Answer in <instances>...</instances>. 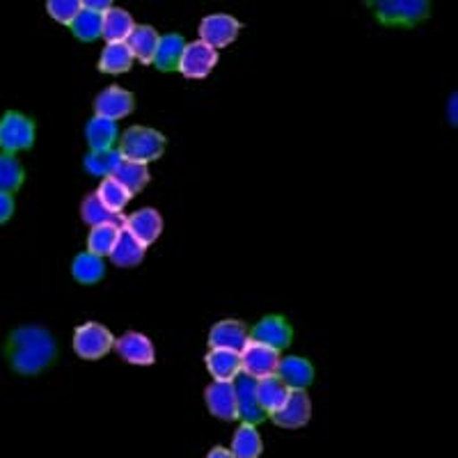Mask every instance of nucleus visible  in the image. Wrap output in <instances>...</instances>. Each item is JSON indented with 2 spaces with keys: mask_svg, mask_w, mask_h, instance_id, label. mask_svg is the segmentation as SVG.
Segmentation results:
<instances>
[{
  "mask_svg": "<svg viewBox=\"0 0 458 458\" xmlns=\"http://www.w3.org/2000/svg\"><path fill=\"white\" fill-rule=\"evenodd\" d=\"M7 355L10 362L19 374L35 376L47 369L57 355L55 339L48 330L37 328V326H23L10 335L7 344Z\"/></svg>",
  "mask_w": 458,
  "mask_h": 458,
  "instance_id": "1",
  "label": "nucleus"
},
{
  "mask_svg": "<svg viewBox=\"0 0 458 458\" xmlns=\"http://www.w3.org/2000/svg\"><path fill=\"white\" fill-rule=\"evenodd\" d=\"M286 396H289V387H286L277 376H268V378L257 380V401H259L261 411H264L266 415H276V412L284 406Z\"/></svg>",
  "mask_w": 458,
  "mask_h": 458,
  "instance_id": "21",
  "label": "nucleus"
},
{
  "mask_svg": "<svg viewBox=\"0 0 458 458\" xmlns=\"http://www.w3.org/2000/svg\"><path fill=\"white\" fill-rule=\"evenodd\" d=\"M163 151H165V136L149 126H131L120 138V154L124 161L147 165L151 161H158Z\"/></svg>",
  "mask_w": 458,
  "mask_h": 458,
  "instance_id": "2",
  "label": "nucleus"
},
{
  "mask_svg": "<svg viewBox=\"0 0 458 458\" xmlns=\"http://www.w3.org/2000/svg\"><path fill=\"white\" fill-rule=\"evenodd\" d=\"M456 108H458V99H456V94H452V99H449V106H447V114H449V122H452V124H456L458 122Z\"/></svg>",
  "mask_w": 458,
  "mask_h": 458,
  "instance_id": "38",
  "label": "nucleus"
},
{
  "mask_svg": "<svg viewBox=\"0 0 458 458\" xmlns=\"http://www.w3.org/2000/svg\"><path fill=\"white\" fill-rule=\"evenodd\" d=\"M114 351L120 355L122 360H126L129 365H138V367H149L157 362V349H154V344L147 335L142 333H124L120 339H114Z\"/></svg>",
  "mask_w": 458,
  "mask_h": 458,
  "instance_id": "10",
  "label": "nucleus"
},
{
  "mask_svg": "<svg viewBox=\"0 0 458 458\" xmlns=\"http://www.w3.org/2000/svg\"><path fill=\"white\" fill-rule=\"evenodd\" d=\"M47 10L51 14V19H55L57 23L72 26L73 19L83 10V3L81 0H48Z\"/></svg>",
  "mask_w": 458,
  "mask_h": 458,
  "instance_id": "35",
  "label": "nucleus"
},
{
  "mask_svg": "<svg viewBox=\"0 0 458 458\" xmlns=\"http://www.w3.org/2000/svg\"><path fill=\"white\" fill-rule=\"evenodd\" d=\"M124 161L120 154V149H104V151H89L85 157V170L94 177L108 179L113 177L114 170L120 167V163Z\"/></svg>",
  "mask_w": 458,
  "mask_h": 458,
  "instance_id": "30",
  "label": "nucleus"
},
{
  "mask_svg": "<svg viewBox=\"0 0 458 458\" xmlns=\"http://www.w3.org/2000/svg\"><path fill=\"white\" fill-rule=\"evenodd\" d=\"M216 64H218V51L198 39V42L193 44H186L177 69L182 76H186V79L202 81L207 79L208 73L214 72Z\"/></svg>",
  "mask_w": 458,
  "mask_h": 458,
  "instance_id": "7",
  "label": "nucleus"
},
{
  "mask_svg": "<svg viewBox=\"0 0 458 458\" xmlns=\"http://www.w3.org/2000/svg\"><path fill=\"white\" fill-rule=\"evenodd\" d=\"M113 3H110V0H85L83 3V10H88V12H94V14H99V16H104L106 12L108 10H113Z\"/></svg>",
  "mask_w": 458,
  "mask_h": 458,
  "instance_id": "37",
  "label": "nucleus"
},
{
  "mask_svg": "<svg viewBox=\"0 0 458 458\" xmlns=\"http://www.w3.org/2000/svg\"><path fill=\"white\" fill-rule=\"evenodd\" d=\"M136 108V101H133V94L124 88H106L104 92L94 99V113L97 117H104V120L110 122H117V120H124L133 113Z\"/></svg>",
  "mask_w": 458,
  "mask_h": 458,
  "instance_id": "11",
  "label": "nucleus"
},
{
  "mask_svg": "<svg viewBox=\"0 0 458 458\" xmlns=\"http://www.w3.org/2000/svg\"><path fill=\"white\" fill-rule=\"evenodd\" d=\"M371 7L380 23L403 28H412L417 21L427 19L431 12L427 0H378V3H371Z\"/></svg>",
  "mask_w": 458,
  "mask_h": 458,
  "instance_id": "3",
  "label": "nucleus"
},
{
  "mask_svg": "<svg viewBox=\"0 0 458 458\" xmlns=\"http://www.w3.org/2000/svg\"><path fill=\"white\" fill-rule=\"evenodd\" d=\"M120 227L124 232H129L133 239L140 241L145 248H149L151 243H157V239L163 232V218L157 208H140L136 214L126 216V218L120 220Z\"/></svg>",
  "mask_w": 458,
  "mask_h": 458,
  "instance_id": "9",
  "label": "nucleus"
},
{
  "mask_svg": "<svg viewBox=\"0 0 458 458\" xmlns=\"http://www.w3.org/2000/svg\"><path fill=\"white\" fill-rule=\"evenodd\" d=\"M264 443H261V436L257 433V428L252 424H241L234 433V440H232V456L234 458H259Z\"/></svg>",
  "mask_w": 458,
  "mask_h": 458,
  "instance_id": "27",
  "label": "nucleus"
},
{
  "mask_svg": "<svg viewBox=\"0 0 458 458\" xmlns=\"http://www.w3.org/2000/svg\"><path fill=\"white\" fill-rule=\"evenodd\" d=\"M113 177L117 179V182H120L131 195H136L140 193L147 183H149L151 174L147 165H140V163H133V161H122L120 167L114 170Z\"/></svg>",
  "mask_w": 458,
  "mask_h": 458,
  "instance_id": "31",
  "label": "nucleus"
},
{
  "mask_svg": "<svg viewBox=\"0 0 458 458\" xmlns=\"http://www.w3.org/2000/svg\"><path fill=\"white\" fill-rule=\"evenodd\" d=\"M158 39H161V35L157 32V28L136 26L129 39H126V47H129L133 60H140L142 64H154Z\"/></svg>",
  "mask_w": 458,
  "mask_h": 458,
  "instance_id": "20",
  "label": "nucleus"
},
{
  "mask_svg": "<svg viewBox=\"0 0 458 458\" xmlns=\"http://www.w3.org/2000/svg\"><path fill=\"white\" fill-rule=\"evenodd\" d=\"M114 346V337L101 323H83L73 333V351L83 360H101Z\"/></svg>",
  "mask_w": 458,
  "mask_h": 458,
  "instance_id": "5",
  "label": "nucleus"
},
{
  "mask_svg": "<svg viewBox=\"0 0 458 458\" xmlns=\"http://www.w3.org/2000/svg\"><path fill=\"white\" fill-rule=\"evenodd\" d=\"M234 394H236V411L243 424H259L266 420V412L261 411L259 401H257V380L250 376H236L234 380Z\"/></svg>",
  "mask_w": 458,
  "mask_h": 458,
  "instance_id": "14",
  "label": "nucleus"
},
{
  "mask_svg": "<svg viewBox=\"0 0 458 458\" xmlns=\"http://www.w3.org/2000/svg\"><path fill=\"white\" fill-rule=\"evenodd\" d=\"M250 339V333L241 321L227 318V321H218L208 333V349H223V351H236L241 353L243 346Z\"/></svg>",
  "mask_w": 458,
  "mask_h": 458,
  "instance_id": "15",
  "label": "nucleus"
},
{
  "mask_svg": "<svg viewBox=\"0 0 458 458\" xmlns=\"http://www.w3.org/2000/svg\"><path fill=\"white\" fill-rule=\"evenodd\" d=\"M241 32V23L229 14L204 16L199 23V42L208 44L211 48H225L234 42Z\"/></svg>",
  "mask_w": 458,
  "mask_h": 458,
  "instance_id": "8",
  "label": "nucleus"
},
{
  "mask_svg": "<svg viewBox=\"0 0 458 458\" xmlns=\"http://www.w3.org/2000/svg\"><path fill=\"white\" fill-rule=\"evenodd\" d=\"M72 276L79 284H97L106 276L104 259L89 255V252H81L72 264Z\"/></svg>",
  "mask_w": 458,
  "mask_h": 458,
  "instance_id": "29",
  "label": "nucleus"
},
{
  "mask_svg": "<svg viewBox=\"0 0 458 458\" xmlns=\"http://www.w3.org/2000/svg\"><path fill=\"white\" fill-rule=\"evenodd\" d=\"M131 67H133V55L126 44H106L99 57V72L117 76V73H126Z\"/></svg>",
  "mask_w": 458,
  "mask_h": 458,
  "instance_id": "28",
  "label": "nucleus"
},
{
  "mask_svg": "<svg viewBox=\"0 0 458 458\" xmlns=\"http://www.w3.org/2000/svg\"><path fill=\"white\" fill-rule=\"evenodd\" d=\"M276 376L289 390H305L314 380V367L310 360L289 355V358H280Z\"/></svg>",
  "mask_w": 458,
  "mask_h": 458,
  "instance_id": "17",
  "label": "nucleus"
},
{
  "mask_svg": "<svg viewBox=\"0 0 458 458\" xmlns=\"http://www.w3.org/2000/svg\"><path fill=\"white\" fill-rule=\"evenodd\" d=\"M122 220V218H120ZM120 223H108L99 225V227H92L88 234V252L94 257H108L113 252L114 243H117V236H120Z\"/></svg>",
  "mask_w": 458,
  "mask_h": 458,
  "instance_id": "26",
  "label": "nucleus"
},
{
  "mask_svg": "<svg viewBox=\"0 0 458 458\" xmlns=\"http://www.w3.org/2000/svg\"><path fill=\"white\" fill-rule=\"evenodd\" d=\"M23 183V165L14 154H0V193L12 195Z\"/></svg>",
  "mask_w": 458,
  "mask_h": 458,
  "instance_id": "32",
  "label": "nucleus"
},
{
  "mask_svg": "<svg viewBox=\"0 0 458 458\" xmlns=\"http://www.w3.org/2000/svg\"><path fill=\"white\" fill-rule=\"evenodd\" d=\"M12 216H14V199H12V195L0 193V225L7 223Z\"/></svg>",
  "mask_w": 458,
  "mask_h": 458,
  "instance_id": "36",
  "label": "nucleus"
},
{
  "mask_svg": "<svg viewBox=\"0 0 458 458\" xmlns=\"http://www.w3.org/2000/svg\"><path fill=\"white\" fill-rule=\"evenodd\" d=\"M186 48V42H183L182 35H163L158 39V48H157V55H154V64L157 69L161 72H174L179 67V60H182V53Z\"/></svg>",
  "mask_w": 458,
  "mask_h": 458,
  "instance_id": "24",
  "label": "nucleus"
},
{
  "mask_svg": "<svg viewBox=\"0 0 458 458\" xmlns=\"http://www.w3.org/2000/svg\"><path fill=\"white\" fill-rule=\"evenodd\" d=\"M204 401H207L208 412L225 422H232L239 417L236 411V394H234V383H218L214 380L211 386L204 390Z\"/></svg>",
  "mask_w": 458,
  "mask_h": 458,
  "instance_id": "16",
  "label": "nucleus"
},
{
  "mask_svg": "<svg viewBox=\"0 0 458 458\" xmlns=\"http://www.w3.org/2000/svg\"><path fill=\"white\" fill-rule=\"evenodd\" d=\"M207 458H234V456H232V452H229V449L216 447L207 454Z\"/></svg>",
  "mask_w": 458,
  "mask_h": 458,
  "instance_id": "39",
  "label": "nucleus"
},
{
  "mask_svg": "<svg viewBox=\"0 0 458 458\" xmlns=\"http://www.w3.org/2000/svg\"><path fill=\"white\" fill-rule=\"evenodd\" d=\"M35 145V122L23 113L3 114L0 120V147L5 154H16V151L30 149Z\"/></svg>",
  "mask_w": 458,
  "mask_h": 458,
  "instance_id": "4",
  "label": "nucleus"
},
{
  "mask_svg": "<svg viewBox=\"0 0 458 458\" xmlns=\"http://www.w3.org/2000/svg\"><path fill=\"white\" fill-rule=\"evenodd\" d=\"M273 422L282 428H302L312 417V401L305 390H289L284 406L276 412Z\"/></svg>",
  "mask_w": 458,
  "mask_h": 458,
  "instance_id": "12",
  "label": "nucleus"
},
{
  "mask_svg": "<svg viewBox=\"0 0 458 458\" xmlns=\"http://www.w3.org/2000/svg\"><path fill=\"white\" fill-rule=\"evenodd\" d=\"M277 365H280V353L264 346V344L248 339V344L241 351V374L250 376L255 380L276 376Z\"/></svg>",
  "mask_w": 458,
  "mask_h": 458,
  "instance_id": "6",
  "label": "nucleus"
},
{
  "mask_svg": "<svg viewBox=\"0 0 458 458\" xmlns=\"http://www.w3.org/2000/svg\"><path fill=\"white\" fill-rule=\"evenodd\" d=\"M85 138H88V145H89V149H92V151L114 149V142L120 140L117 122L104 120V117H97V114H94L92 120L88 122V129H85Z\"/></svg>",
  "mask_w": 458,
  "mask_h": 458,
  "instance_id": "23",
  "label": "nucleus"
},
{
  "mask_svg": "<svg viewBox=\"0 0 458 458\" xmlns=\"http://www.w3.org/2000/svg\"><path fill=\"white\" fill-rule=\"evenodd\" d=\"M72 32L79 37L81 42H94L97 37H101V16L81 10V14L72 21Z\"/></svg>",
  "mask_w": 458,
  "mask_h": 458,
  "instance_id": "34",
  "label": "nucleus"
},
{
  "mask_svg": "<svg viewBox=\"0 0 458 458\" xmlns=\"http://www.w3.org/2000/svg\"><path fill=\"white\" fill-rule=\"evenodd\" d=\"M94 195L99 198V202L104 204L113 216H120L126 208V204L131 202V198H133V195H131L114 177L101 179L99 188H97V193Z\"/></svg>",
  "mask_w": 458,
  "mask_h": 458,
  "instance_id": "25",
  "label": "nucleus"
},
{
  "mask_svg": "<svg viewBox=\"0 0 458 458\" xmlns=\"http://www.w3.org/2000/svg\"><path fill=\"white\" fill-rule=\"evenodd\" d=\"M145 252L147 248L140 241L133 239V236H131L129 232H124V229H120L117 243H114L113 252H110L108 257L110 261H113L114 266H120V268H133V266H138L145 259Z\"/></svg>",
  "mask_w": 458,
  "mask_h": 458,
  "instance_id": "22",
  "label": "nucleus"
},
{
  "mask_svg": "<svg viewBox=\"0 0 458 458\" xmlns=\"http://www.w3.org/2000/svg\"><path fill=\"white\" fill-rule=\"evenodd\" d=\"M292 337H293L292 326L286 323L284 317H276V314H273V317L261 318V321L257 323L250 333L252 342L264 344V346L277 351V353L292 344Z\"/></svg>",
  "mask_w": 458,
  "mask_h": 458,
  "instance_id": "13",
  "label": "nucleus"
},
{
  "mask_svg": "<svg viewBox=\"0 0 458 458\" xmlns=\"http://www.w3.org/2000/svg\"><path fill=\"white\" fill-rule=\"evenodd\" d=\"M207 369L218 383H234L236 376H241V353L211 349L207 353Z\"/></svg>",
  "mask_w": 458,
  "mask_h": 458,
  "instance_id": "19",
  "label": "nucleus"
},
{
  "mask_svg": "<svg viewBox=\"0 0 458 458\" xmlns=\"http://www.w3.org/2000/svg\"><path fill=\"white\" fill-rule=\"evenodd\" d=\"M81 218L89 225V227H99V225H108V223H117V216H113L104 204L99 202L97 195H88L81 204Z\"/></svg>",
  "mask_w": 458,
  "mask_h": 458,
  "instance_id": "33",
  "label": "nucleus"
},
{
  "mask_svg": "<svg viewBox=\"0 0 458 458\" xmlns=\"http://www.w3.org/2000/svg\"><path fill=\"white\" fill-rule=\"evenodd\" d=\"M133 28H136L133 16L122 7H113L101 16V37L108 44H126Z\"/></svg>",
  "mask_w": 458,
  "mask_h": 458,
  "instance_id": "18",
  "label": "nucleus"
}]
</instances>
